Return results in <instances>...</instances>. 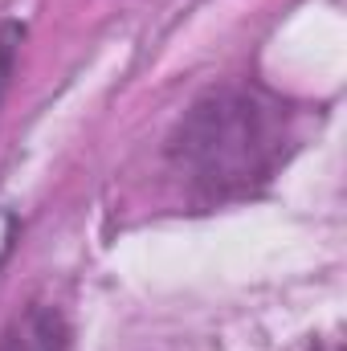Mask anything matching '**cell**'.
<instances>
[{
  "instance_id": "2",
  "label": "cell",
  "mask_w": 347,
  "mask_h": 351,
  "mask_svg": "<svg viewBox=\"0 0 347 351\" xmlns=\"http://www.w3.org/2000/svg\"><path fill=\"white\" fill-rule=\"evenodd\" d=\"M0 351H66V331L62 319L45 306H33L25 319H16L4 335Z\"/></svg>"
},
{
  "instance_id": "1",
  "label": "cell",
  "mask_w": 347,
  "mask_h": 351,
  "mask_svg": "<svg viewBox=\"0 0 347 351\" xmlns=\"http://www.w3.org/2000/svg\"><path fill=\"white\" fill-rule=\"evenodd\" d=\"M286 147V110L258 90H217L192 106L172 143L176 168L208 196L250 192Z\"/></svg>"
},
{
  "instance_id": "3",
  "label": "cell",
  "mask_w": 347,
  "mask_h": 351,
  "mask_svg": "<svg viewBox=\"0 0 347 351\" xmlns=\"http://www.w3.org/2000/svg\"><path fill=\"white\" fill-rule=\"evenodd\" d=\"M8 233H12V217L0 213V254H4V245H8Z\"/></svg>"
}]
</instances>
